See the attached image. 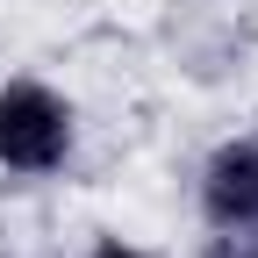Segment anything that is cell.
Instances as JSON below:
<instances>
[{
	"instance_id": "obj_2",
	"label": "cell",
	"mask_w": 258,
	"mask_h": 258,
	"mask_svg": "<svg viewBox=\"0 0 258 258\" xmlns=\"http://www.w3.org/2000/svg\"><path fill=\"white\" fill-rule=\"evenodd\" d=\"M194 208H201L208 237H244V230H258V129L222 137V144L201 158Z\"/></svg>"
},
{
	"instance_id": "obj_3",
	"label": "cell",
	"mask_w": 258,
	"mask_h": 258,
	"mask_svg": "<svg viewBox=\"0 0 258 258\" xmlns=\"http://www.w3.org/2000/svg\"><path fill=\"white\" fill-rule=\"evenodd\" d=\"M79 258H158V251H144L137 237H115V230H101V237H93Z\"/></svg>"
},
{
	"instance_id": "obj_1",
	"label": "cell",
	"mask_w": 258,
	"mask_h": 258,
	"mask_svg": "<svg viewBox=\"0 0 258 258\" xmlns=\"http://www.w3.org/2000/svg\"><path fill=\"white\" fill-rule=\"evenodd\" d=\"M79 158V108L72 93L36 79V72H15L0 79V179H57L72 172Z\"/></svg>"
},
{
	"instance_id": "obj_4",
	"label": "cell",
	"mask_w": 258,
	"mask_h": 258,
	"mask_svg": "<svg viewBox=\"0 0 258 258\" xmlns=\"http://www.w3.org/2000/svg\"><path fill=\"white\" fill-rule=\"evenodd\" d=\"M201 258H258V230H244V237H208Z\"/></svg>"
}]
</instances>
